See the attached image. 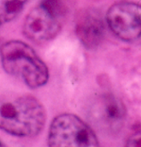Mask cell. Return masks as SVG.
Masks as SVG:
<instances>
[{"instance_id":"6da1fadb","label":"cell","mask_w":141,"mask_h":147,"mask_svg":"<svg viewBox=\"0 0 141 147\" xmlns=\"http://www.w3.org/2000/svg\"><path fill=\"white\" fill-rule=\"evenodd\" d=\"M45 123V109L34 96H21L0 105V130L11 136H37Z\"/></svg>"},{"instance_id":"7a4b0ae2","label":"cell","mask_w":141,"mask_h":147,"mask_svg":"<svg viewBox=\"0 0 141 147\" xmlns=\"http://www.w3.org/2000/svg\"><path fill=\"white\" fill-rule=\"evenodd\" d=\"M0 57L3 70L21 79L27 87L38 89L48 82L47 65L27 43L21 40L3 43L0 47Z\"/></svg>"},{"instance_id":"3957f363","label":"cell","mask_w":141,"mask_h":147,"mask_svg":"<svg viewBox=\"0 0 141 147\" xmlns=\"http://www.w3.org/2000/svg\"><path fill=\"white\" fill-rule=\"evenodd\" d=\"M47 143L48 147H100L92 128L79 116L69 113L52 120Z\"/></svg>"},{"instance_id":"277c9868","label":"cell","mask_w":141,"mask_h":147,"mask_svg":"<svg viewBox=\"0 0 141 147\" xmlns=\"http://www.w3.org/2000/svg\"><path fill=\"white\" fill-rule=\"evenodd\" d=\"M111 31L124 41H134L141 35V4L121 1L110 7L106 14Z\"/></svg>"},{"instance_id":"5b68a950","label":"cell","mask_w":141,"mask_h":147,"mask_svg":"<svg viewBox=\"0 0 141 147\" xmlns=\"http://www.w3.org/2000/svg\"><path fill=\"white\" fill-rule=\"evenodd\" d=\"M61 27L60 18L39 4L27 15L22 32L27 39L42 44L53 40L60 32Z\"/></svg>"},{"instance_id":"8992f818","label":"cell","mask_w":141,"mask_h":147,"mask_svg":"<svg viewBox=\"0 0 141 147\" xmlns=\"http://www.w3.org/2000/svg\"><path fill=\"white\" fill-rule=\"evenodd\" d=\"M126 115L122 102L111 94H104L97 98L89 112L94 123L111 133L118 132L122 127Z\"/></svg>"},{"instance_id":"52a82bcc","label":"cell","mask_w":141,"mask_h":147,"mask_svg":"<svg viewBox=\"0 0 141 147\" xmlns=\"http://www.w3.org/2000/svg\"><path fill=\"white\" fill-rule=\"evenodd\" d=\"M75 34L86 48L97 47L104 34V26L102 19L92 10L85 9L80 11L75 20Z\"/></svg>"},{"instance_id":"ba28073f","label":"cell","mask_w":141,"mask_h":147,"mask_svg":"<svg viewBox=\"0 0 141 147\" xmlns=\"http://www.w3.org/2000/svg\"><path fill=\"white\" fill-rule=\"evenodd\" d=\"M28 0H0V25L15 19Z\"/></svg>"},{"instance_id":"9c48e42d","label":"cell","mask_w":141,"mask_h":147,"mask_svg":"<svg viewBox=\"0 0 141 147\" xmlns=\"http://www.w3.org/2000/svg\"><path fill=\"white\" fill-rule=\"evenodd\" d=\"M40 4L60 19L65 14V6L62 0H42Z\"/></svg>"},{"instance_id":"30bf717a","label":"cell","mask_w":141,"mask_h":147,"mask_svg":"<svg viewBox=\"0 0 141 147\" xmlns=\"http://www.w3.org/2000/svg\"><path fill=\"white\" fill-rule=\"evenodd\" d=\"M126 147H141V130L134 132L129 136Z\"/></svg>"},{"instance_id":"8fae6325","label":"cell","mask_w":141,"mask_h":147,"mask_svg":"<svg viewBox=\"0 0 141 147\" xmlns=\"http://www.w3.org/2000/svg\"><path fill=\"white\" fill-rule=\"evenodd\" d=\"M0 147H5V146L3 144V142H2L1 140H0Z\"/></svg>"}]
</instances>
